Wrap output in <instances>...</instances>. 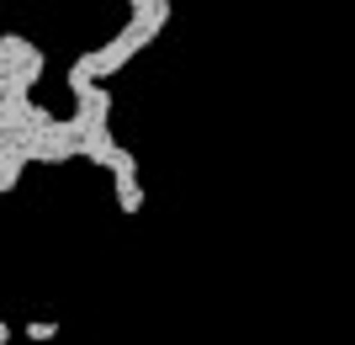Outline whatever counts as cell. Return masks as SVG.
<instances>
[{
    "label": "cell",
    "instance_id": "2",
    "mask_svg": "<svg viewBox=\"0 0 355 345\" xmlns=\"http://www.w3.org/2000/svg\"><path fill=\"white\" fill-rule=\"evenodd\" d=\"M112 186H117L122 218H138V212H144V186H138V176H112Z\"/></svg>",
    "mask_w": 355,
    "mask_h": 345
},
{
    "label": "cell",
    "instance_id": "1",
    "mask_svg": "<svg viewBox=\"0 0 355 345\" xmlns=\"http://www.w3.org/2000/svg\"><path fill=\"white\" fill-rule=\"evenodd\" d=\"M128 27L148 32V37H159L170 27V0H133V11H128Z\"/></svg>",
    "mask_w": 355,
    "mask_h": 345
},
{
    "label": "cell",
    "instance_id": "3",
    "mask_svg": "<svg viewBox=\"0 0 355 345\" xmlns=\"http://www.w3.org/2000/svg\"><path fill=\"white\" fill-rule=\"evenodd\" d=\"M27 340L37 345V340H59V324H53V319H32L27 324Z\"/></svg>",
    "mask_w": 355,
    "mask_h": 345
},
{
    "label": "cell",
    "instance_id": "4",
    "mask_svg": "<svg viewBox=\"0 0 355 345\" xmlns=\"http://www.w3.org/2000/svg\"><path fill=\"white\" fill-rule=\"evenodd\" d=\"M6 340H11V324H6V319H0V345H6Z\"/></svg>",
    "mask_w": 355,
    "mask_h": 345
}]
</instances>
